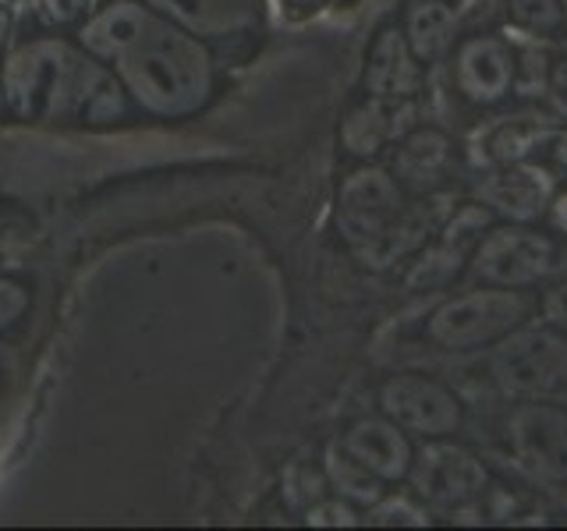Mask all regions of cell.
<instances>
[{"label":"cell","instance_id":"15","mask_svg":"<svg viewBox=\"0 0 567 531\" xmlns=\"http://www.w3.org/2000/svg\"><path fill=\"white\" fill-rule=\"evenodd\" d=\"M146 4L192 35H227L252 22V0H146Z\"/></svg>","mask_w":567,"mask_h":531},{"label":"cell","instance_id":"25","mask_svg":"<svg viewBox=\"0 0 567 531\" xmlns=\"http://www.w3.org/2000/svg\"><path fill=\"white\" fill-rule=\"evenodd\" d=\"M543 319H546V326H554V330H560V333H567V283L564 288H557V291H549L546 298H543Z\"/></svg>","mask_w":567,"mask_h":531},{"label":"cell","instance_id":"10","mask_svg":"<svg viewBox=\"0 0 567 531\" xmlns=\"http://www.w3.org/2000/svg\"><path fill=\"white\" fill-rule=\"evenodd\" d=\"M514 71H518V53L501 35H472L457 46L454 82L468 103H501L514 88Z\"/></svg>","mask_w":567,"mask_h":531},{"label":"cell","instance_id":"11","mask_svg":"<svg viewBox=\"0 0 567 531\" xmlns=\"http://www.w3.org/2000/svg\"><path fill=\"white\" fill-rule=\"evenodd\" d=\"M483 202L507 217L511 223H532L536 217L549 209L554 202V181L546 177V170L528 167V164H501L483 185H478Z\"/></svg>","mask_w":567,"mask_h":531},{"label":"cell","instance_id":"14","mask_svg":"<svg viewBox=\"0 0 567 531\" xmlns=\"http://www.w3.org/2000/svg\"><path fill=\"white\" fill-rule=\"evenodd\" d=\"M436 206L440 199H425L412 209L404 206L369 244L354 248V256H359V262L369 266V270H386V266L422 252L430 235H440V227H443V212Z\"/></svg>","mask_w":567,"mask_h":531},{"label":"cell","instance_id":"22","mask_svg":"<svg viewBox=\"0 0 567 531\" xmlns=\"http://www.w3.org/2000/svg\"><path fill=\"white\" fill-rule=\"evenodd\" d=\"M539 138H543V128H536V124L511 121V124H504V128L493 135L489 156L496 159V164H518L522 156H528L532 149H536Z\"/></svg>","mask_w":567,"mask_h":531},{"label":"cell","instance_id":"12","mask_svg":"<svg viewBox=\"0 0 567 531\" xmlns=\"http://www.w3.org/2000/svg\"><path fill=\"white\" fill-rule=\"evenodd\" d=\"M341 450L359 460L362 468H369L380 482H401V478H408V468H412L415 457L408 433L386 415L354 421L341 439Z\"/></svg>","mask_w":567,"mask_h":531},{"label":"cell","instance_id":"24","mask_svg":"<svg viewBox=\"0 0 567 531\" xmlns=\"http://www.w3.org/2000/svg\"><path fill=\"white\" fill-rule=\"evenodd\" d=\"M546 96H549V106H554L560 117H567V58L549 67Z\"/></svg>","mask_w":567,"mask_h":531},{"label":"cell","instance_id":"18","mask_svg":"<svg viewBox=\"0 0 567 531\" xmlns=\"http://www.w3.org/2000/svg\"><path fill=\"white\" fill-rule=\"evenodd\" d=\"M404 40L419 64L443 58L454 43V8L443 4V0H419L404 18Z\"/></svg>","mask_w":567,"mask_h":531},{"label":"cell","instance_id":"6","mask_svg":"<svg viewBox=\"0 0 567 531\" xmlns=\"http://www.w3.org/2000/svg\"><path fill=\"white\" fill-rule=\"evenodd\" d=\"M380 407L404 433L422 439H440L461 429L457 394L447 383H440L433 376H419V372L390 376L380 386Z\"/></svg>","mask_w":567,"mask_h":531},{"label":"cell","instance_id":"31","mask_svg":"<svg viewBox=\"0 0 567 531\" xmlns=\"http://www.w3.org/2000/svg\"><path fill=\"white\" fill-rule=\"evenodd\" d=\"M0 40H4V11H0Z\"/></svg>","mask_w":567,"mask_h":531},{"label":"cell","instance_id":"29","mask_svg":"<svg viewBox=\"0 0 567 531\" xmlns=\"http://www.w3.org/2000/svg\"><path fill=\"white\" fill-rule=\"evenodd\" d=\"M327 4H330V0H288V8H295V11H319Z\"/></svg>","mask_w":567,"mask_h":531},{"label":"cell","instance_id":"27","mask_svg":"<svg viewBox=\"0 0 567 531\" xmlns=\"http://www.w3.org/2000/svg\"><path fill=\"white\" fill-rule=\"evenodd\" d=\"M312 524H354V513L344 503H330V507H316L309 513Z\"/></svg>","mask_w":567,"mask_h":531},{"label":"cell","instance_id":"3","mask_svg":"<svg viewBox=\"0 0 567 531\" xmlns=\"http://www.w3.org/2000/svg\"><path fill=\"white\" fill-rule=\"evenodd\" d=\"M532 312V301L518 288L468 291L447 298L433 309L425 336L443 351H478L501 344L507 333L518 330Z\"/></svg>","mask_w":567,"mask_h":531},{"label":"cell","instance_id":"26","mask_svg":"<svg viewBox=\"0 0 567 531\" xmlns=\"http://www.w3.org/2000/svg\"><path fill=\"white\" fill-rule=\"evenodd\" d=\"M377 524H422V513L408 503H377V513H372Z\"/></svg>","mask_w":567,"mask_h":531},{"label":"cell","instance_id":"2","mask_svg":"<svg viewBox=\"0 0 567 531\" xmlns=\"http://www.w3.org/2000/svg\"><path fill=\"white\" fill-rule=\"evenodd\" d=\"M8 100L18 114L53 117L68 114L89 124H111L124 117V93L106 71L75 58L68 46L35 43L8 67Z\"/></svg>","mask_w":567,"mask_h":531},{"label":"cell","instance_id":"19","mask_svg":"<svg viewBox=\"0 0 567 531\" xmlns=\"http://www.w3.org/2000/svg\"><path fill=\"white\" fill-rule=\"evenodd\" d=\"M327 475H330V486L337 489V496L354 503H365V507H377L383 500V482L369 468H362L359 460L348 457L344 450L333 454L327 460Z\"/></svg>","mask_w":567,"mask_h":531},{"label":"cell","instance_id":"1","mask_svg":"<svg viewBox=\"0 0 567 531\" xmlns=\"http://www.w3.org/2000/svg\"><path fill=\"white\" fill-rule=\"evenodd\" d=\"M93 58L114 61L124 88L159 117H182L203 106L213 88L209 53L192 32L142 4H114L85 25Z\"/></svg>","mask_w":567,"mask_h":531},{"label":"cell","instance_id":"30","mask_svg":"<svg viewBox=\"0 0 567 531\" xmlns=\"http://www.w3.org/2000/svg\"><path fill=\"white\" fill-rule=\"evenodd\" d=\"M549 206H554V212H557L560 227H567V195H560V199H554V202H549Z\"/></svg>","mask_w":567,"mask_h":531},{"label":"cell","instance_id":"13","mask_svg":"<svg viewBox=\"0 0 567 531\" xmlns=\"http://www.w3.org/2000/svg\"><path fill=\"white\" fill-rule=\"evenodd\" d=\"M419 58L412 53L404 40V29L390 25L383 29L377 40L369 46V58H365V96L372 100H383V103H401V100H412L419 93Z\"/></svg>","mask_w":567,"mask_h":531},{"label":"cell","instance_id":"4","mask_svg":"<svg viewBox=\"0 0 567 531\" xmlns=\"http://www.w3.org/2000/svg\"><path fill=\"white\" fill-rule=\"evenodd\" d=\"M557 266V244L525 223L486 230L472 248V270L493 288H532Z\"/></svg>","mask_w":567,"mask_h":531},{"label":"cell","instance_id":"8","mask_svg":"<svg viewBox=\"0 0 567 531\" xmlns=\"http://www.w3.org/2000/svg\"><path fill=\"white\" fill-rule=\"evenodd\" d=\"M415 492L436 507H461L472 503L486 489V468L472 450L447 442V436L425 439V447L415 450L412 468H408Z\"/></svg>","mask_w":567,"mask_h":531},{"label":"cell","instance_id":"5","mask_svg":"<svg viewBox=\"0 0 567 531\" xmlns=\"http://www.w3.org/2000/svg\"><path fill=\"white\" fill-rule=\"evenodd\" d=\"M493 372L511 394L539 397L567 379V333L546 330H514L493 354Z\"/></svg>","mask_w":567,"mask_h":531},{"label":"cell","instance_id":"9","mask_svg":"<svg viewBox=\"0 0 567 531\" xmlns=\"http://www.w3.org/2000/svg\"><path fill=\"white\" fill-rule=\"evenodd\" d=\"M404 209L401 181L383 167H359L337 191V227L351 248H362Z\"/></svg>","mask_w":567,"mask_h":531},{"label":"cell","instance_id":"16","mask_svg":"<svg viewBox=\"0 0 567 531\" xmlns=\"http://www.w3.org/2000/svg\"><path fill=\"white\" fill-rule=\"evenodd\" d=\"M451 159L454 146L447 135L440 128H415L398 142V181L415 191H430L451 170Z\"/></svg>","mask_w":567,"mask_h":531},{"label":"cell","instance_id":"7","mask_svg":"<svg viewBox=\"0 0 567 531\" xmlns=\"http://www.w3.org/2000/svg\"><path fill=\"white\" fill-rule=\"evenodd\" d=\"M507 439L514 460L539 482H567V412L557 404H522L511 412Z\"/></svg>","mask_w":567,"mask_h":531},{"label":"cell","instance_id":"17","mask_svg":"<svg viewBox=\"0 0 567 531\" xmlns=\"http://www.w3.org/2000/svg\"><path fill=\"white\" fill-rule=\"evenodd\" d=\"M404 103V100H401ZM398 103H383V100H365L359 106H351L344 124H341V142L351 156H377L390 138H398Z\"/></svg>","mask_w":567,"mask_h":531},{"label":"cell","instance_id":"28","mask_svg":"<svg viewBox=\"0 0 567 531\" xmlns=\"http://www.w3.org/2000/svg\"><path fill=\"white\" fill-rule=\"evenodd\" d=\"M85 11V0H47V14L53 22H75Z\"/></svg>","mask_w":567,"mask_h":531},{"label":"cell","instance_id":"21","mask_svg":"<svg viewBox=\"0 0 567 531\" xmlns=\"http://www.w3.org/2000/svg\"><path fill=\"white\" fill-rule=\"evenodd\" d=\"M465 256L468 252H461V248H454L447 241H440L433 248H422L419 262L412 266V273H408V288H436V283L454 280Z\"/></svg>","mask_w":567,"mask_h":531},{"label":"cell","instance_id":"20","mask_svg":"<svg viewBox=\"0 0 567 531\" xmlns=\"http://www.w3.org/2000/svg\"><path fill=\"white\" fill-rule=\"evenodd\" d=\"M504 11L525 35H557L567 29V0H504Z\"/></svg>","mask_w":567,"mask_h":531},{"label":"cell","instance_id":"23","mask_svg":"<svg viewBox=\"0 0 567 531\" xmlns=\"http://www.w3.org/2000/svg\"><path fill=\"white\" fill-rule=\"evenodd\" d=\"M29 309V291L11 277H0V333L11 330Z\"/></svg>","mask_w":567,"mask_h":531}]
</instances>
